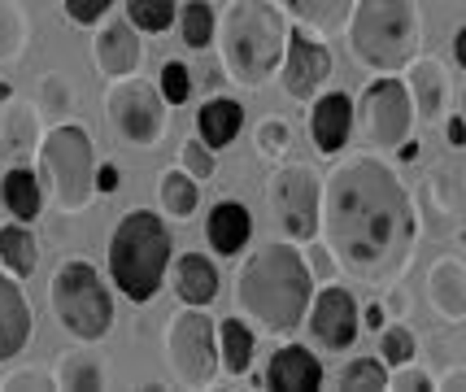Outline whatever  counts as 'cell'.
Segmentation results:
<instances>
[{"instance_id": "obj_6", "label": "cell", "mask_w": 466, "mask_h": 392, "mask_svg": "<svg viewBox=\"0 0 466 392\" xmlns=\"http://www.w3.org/2000/svg\"><path fill=\"white\" fill-rule=\"evenodd\" d=\"M48 301H53V314L57 323L75 340L92 345V340H105L109 327H114V297L101 284V275L87 266V262H66L57 266L53 284H48Z\"/></svg>"}, {"instance_id": "obj_9", "label": "cell", "mask_w": 466, "mask_h": 392, "mask_svg": "<svg viewBox=\"0 0 466 392\" xmlns=\"http://www.w3.org/2000/svg\"><path fill=\"white\" fill-rule=\"evenodd\" d=\"M270 209L288 240H314L323 223V179L309 166H279L270 179Z\"/></svg>"}, {"instance_id": "obj_40", "label": "cell", "mask_w": 466, "mask_h": 392, "mask_svg": "<svg viewBox=\"0 0 466 392\" xmlns=\"http://www.w3.org/2000/svg\"><path fill=\"white\" fill-rule=\"evenodd\" d=\"M305 266H309V275H319V279H336V257H331V248L327 245H314L309 240V257H305Z\"/></svg>"}, {"instance_id": "obj_36", "label": "cell", "mask_w": 466, "mask_h": 392, "mask_svg": "<svg viewBox=\"0 0 466 392\" xmlns=\"http://www.w3.org/2000/svg\"><path fill=\"white\" fill-rule=\"evenodd\" d=\"M388 388H397V392H431L436 388V379L427 371H419L414 362H406V367H392L388 371Z\"/></svg>"}, {"instance_id": "obj_42", "label": "cell", "mask_w": 466, "mask_h": 392, "mask_svg": "<svg viewBox=\"0 0 466 392\" xmlns=\"http://www.w3.org/2000/svg\"><path fill=\"white\" fill-rule=\"evenodd\" d=\"M118 179H122V175H118V166H114V162H105L101 170H96V192H105V196H109V192H118Z\"/></svg>"}, {"instance_id": "obj_23", "label": "cell", "mask_w": 466, "mask_h": 392, "mask_svg": "<svg viewBox=\"0 0 466 392\" xmlns=\"http://www.w3.org/2000/svg\"><path fill=\"white\" fill-rule=\"evenodd\" d=\"M0 201L5 209L18 218V223H35L40 218V179L26 170V166H14V170H5V179H0Z\"/></svg>"}, {"instance_id": "obj_47", "label": "cell", "mask_w": 466, "mask_h": 392, "mask_svg": "<svg viewBox=\"0 0 466 392\" xmlns=\"http://www.w3.org/2000/svg\"><path fill=\"white\" fill-rule=\"evenodd\" d=\"M0 101H9V83H0Z\"/></svg>"}, {"instance_id": "obj_19", "label": "cell", "mask_w": 466, "mask_h": 392, "mask_svg": "<svg viewBox=\"0 0 466 392\" xmlns=\"http://www.w3.org/2000/svg\"><path fill=\"white\" fill-rule=\"evenodd\" d=\"M427 301L445 323H466V262L441 257L427 275Z\"/></svg>"}, {"instance_id": "obj_31", "label": "cell", "mask_w": 466, "mask_h": 392, "mask_svg": "<svg viewBox=\"0 0 466 392\" xmlns=\"http://www.w3.org/2000/svg\"><path fill=\"white\" fill-rule=\"evenodd\" d=\"M127 22L136 31L157 35V31H166L175 22V0H127Z\"/></svg>"}, {"instance_id": "obj_25", "label": "cell", "mask_w": 466, "mask_h": 392, "mask_svg": "<svg viewBox=\"0 0 466 392\" xmlns=\"http://www.w3.org/2000/svg\"><path fill=\"white\" fill-rule=\"evenodd\" d=\"M0 262L5 270L14 275V279H26V275H35L40 266V253H35V236L26 231V223H9V227H0Z\"/></svg>"}, {"instance_id": "obj_24", "label": "cell", "mask_w": 466, "mask_h": 392, "mask_svg": "<svg viewBox=\"0 0 466 392\" xmlns=\"http://www.w3.org/2000/svg\"><path fill=\"white\" fill-rule=\"evenodd\" d=\"M253 353H258V336L244 318H223L218 327V357H223L227 375H244L253 367Z\"/></svg>"}, {"instance_id": "obj_7", "label": "cell", "mask_w": 466, "mask_h": 392, "mask_svg": "<svg viewBox=\"0 0 466 392\" xmlns=\"http://www.w3.org/2000/svg\"><path fill=\"white\" fill-rule=\"evenodd\" d=\"M44 175L57 192V201L66 214H79L87 209V201L96 196V162H92V140L87 131L75 123H61L44 136L40 148Z\"/></svg>"}, {"instance_id": "obj_30", "label": "cell", "mask_w": 466, "mask_h": 392, "mask_svg": "<svg viewBox=\"0 0 466 392\" xmlns=\"http://www.w3.org/2000/svg\"><path fill=\"white\" fill-rule=\"evenodd\" d=\"M340 388H349V392H380V388H388L384 357H353L345 371H340Z\"/></svg>"}, {"instance_id": "obj_35", "label": "cell", "mask_w": 466, "mask_h": 392, "mask_svg": "<svg viewBox=\"0 0 466 392\" xmlns=\"http://www.w3.org/2000/svg\"><path fill=\"white\" fill-rule=\"evenodd\" d=\"M179 162H183V170H187L192 179H214V148L205 145L201 136H197V140H183Z\"/></svg>"}, {"instance_id": "obj_1", "label": "cell", "mask_w": 466, "mask_h": 392, "mask_svg": "<svg viewBox=\"0 0 466 392\" xmlns=\"http://www.w3.org/2000/svg\"><path fill=\"white\" fill-rule=\"evenodd\" d=\"M319 231L340 266L380 284L410 262L419 214L401 179L380 157H349L327 175Z\"/></svg>"}, {"instance_id": "obj_15", "label": "cell", "mask_w": 466, "mask_h": 392, "mask_svg": "<svg viewBox=\"0 0 466 392\" xmlns=\"http://www.w3.org/2000/svg\"><path fill=\"white\" fill-rule=\"evenodd\" d=\"M410 70V101H414V118H423V123H441L449 109V75L445 65L436 62V57H414L406 65Z\"/></svg>"}, {"instance_id": "obj_2", "label": "cell", "mask_w": 466, "mask_h": 392, "mask_svg": "<svg viewBox=\"0 0 466 392\" xmlns=\"http://www.w3.org/2000/svg\"><path fill=\"white\" fill-rule=\"evenodd\" d=\"M314 275L292 245H266L244 262L236 279V310L270 336H292L309 314Z\"/></svg>"}, {"instance_id": "obj_10", "label": "cell", "mask_w": 466, "mask_h": 392, "mask_svg": "<svg viewBox=\"0 0 466 392\" xmlns=\"http://www.w3.org/2000/svg\"><path fill=\"white\" fill-rule=\"evenodd\" d=\"M109 118H114V126L122 131V140H127V145L153 148L166 136V96H162V87L136 79V75L118 79L114 83V92H109Z\"/></svg>"}, {"instance_id": "obj_8", "label": "cell", "mask_w": 466, "mask_h": 392, "mask_svg": "<svg viewBox=\"0 0 466 392\" xmlns=\"http://www.w3.org/2000/svg\"><path fill=\"white\" fill-rule=\"evenodd\" d=\"M166 349H170V371L183 388H209L218 379V327L214 318H205V306L175 314L170 336H166Z\"/></svg>"}, {"instance_id": "obj_22", "label": "cell", "mask_w": 466, "mask_h": 392, "mask_svg": "<svg viewBox=\"0 0 466 392\" xmlns=\"http://www.w3.org/2000/svg\"><path fill=\"white\" fill-rule=\"evenodd\" d=\"M240 126H244V109H240V101H231V96H209V101L197 109V131H201V140L214 148V153L231 145V140L240 136Z\"/></svg>"}, {"instance_id": "obj_44", "label": "cell", "mask_w": 466, "mask_h": 392, "mask_svg": "<svg viewBox=\"0 0 466 392\" xmlns=\"http://www.w3.org/2000/svg\"><path fill=\"white\" fill-rule=\"evenodd\" d=\"M436 388H445V392H466V367H453V371H445Z\"/></svg>"}, {"instance_id": "obj_18", "label": "cell", "mask_w": 466, "mask_h": 392, "mask_svg": "<svg viewBox=\"0 0 466 392\" xmlns=\"http://www.w3.org/2000/svg\"><path fill=\"white\" fill-rule=\"evenodd\" d=\"M31 340V306L22 297L18 279L0 270V362L18 357Z\"/></svg>"}, {"instance_id": "obj_37", "label": "cell", "mask_w": 466, "mask_h": 392, "mask_svg": "<svg viewBox=\"0 0 466 392\" xmlns=\"http://www.w3.org/2000/svg\"><path fill=\"white\" fill-rule=\"evenodd\" d=\"M284 148H288V123H279V118H266V123L258 126V153H262L266 162H275Z\"/></svg>"}, {"instance_id": "obj_32", "label": "cell", "mask_w": 466, "mask_h": 392, "mask_svg": "<svg viewBox=\"0 0 466 392\" xmlns=\"http://www.w3.org/2000/svg\"><path fill=\"white\" fill-rule=\"evenodd\" d=\"M414 353H419L414 331L401 327V323H392V327L384 323V336H380V357H384L388 371H392V367H406V362H414Z\"/></svg>"}, {"instance_id": "obj_48", "label": "cell", "mask_w": 466, "mask_h": 392, "mask_svg": "<svg viewBox=\"0 0 466 392\" xmlns=\"http://www.w3.org/2000/svg\"><path fill=\"white\" fill-rule=\"evenodd\" d=\"M462 118H466V92H462Z\"/></svg>"}, {"instance_id": "obj_14", "label": "cell", "mask_w": 466, "mask_h": 392, "mask_svg": "<svg viewBox=\"0 0 466 392\" xmlns=\"http://www.w3.org/2000/svg\"><path fill=\"white\" fill-rule=\"evenodd\" d=\"M309 136H314V148L331 157V153H340L349 145V136H353V101H349L345 92H327L314 101L309 109Z\"/></svg>"}, {"instance_id": "obj_20", "label": "cell", "mask_w": 466, "mask_h": 392, "mask_svg": "<svg viewBox=\"0 0 466 392\" xmlns=\"http://www.w3.org/2000/svg\"><path fill=\"white\" fill-rule=\"evenodd\" d=\"M205 236H209V248L218 257H240V248L248 245L253 236V214L240 201H218L205 218Z\"/></svg>"}, {"instance_id": "obj_43", "label": "cell", "mask_w": 466, "mask_h": 392, "mask_svg": "<svg viewBox=\"0 0 466 392\" xmlns=\"http://www.w3.org/2000/svg\"><path fill=\"white\" fill-rule=\"evenodd\" d=\"M445 140H449V148H462L466 145V118L462 114H453L445 123Z\"/></svg>"}, {"instance_id": "obj_41", "label": "cell", "mask_w": 466, "mask_h": 392, "mask_svg": "<svg viewBox=\"0 0 466 392\" xmlns=\"http://www.w3.org/2000/svg\"><path fill=\"white\" fill-rule=\"evenodd\" d=\"M0 388H53V379L44 371H18V375H9Z\"/></svg>"}, {"instance_id": "obj_17", "label": "cell", "mask_w": 466, "mask_h": 392, "mask_svg": "<svg viewBox=\"0 0 466 392\" xmlns=\"http://www.w3.org/2000/svg\"><path fill=\"white\" fill-rule=\"evenodd\" d=\"M92 57L101 65V75L109 79H127V75H136L144 62V44L136 40V26L131 22H109L96 44H92Z\"/></svg>"}, {"instance_id": "obj_16", "label": "cell", "mask_w": 466, "mask_h": 392, "mask_svg": "<svg viewBox=\"0 0 466 392\" xmlns=\"http://www.w3.org/2000/svg\"><path fill=\"white\" fill-rule=\"evenodd\" d=\"M266 388L279 392H314L323 388V362L305 345H284L266 367Z\"/></svg>"}, {"instance_id": "obj_27", "label": "cell", "mask_w": 466, "mask_h": 392, "mask_svg": "<svg viewBox=\"0 0 466 392\" xmlns=\"http://www.w3.org/2000/svg\"><path fill=\"white\" fill-rule=\"evenodd\" d=\"M284 5L314 31H336L353 14V0H284Z\"/></svg>"}, {"instance_id": "obj_46", "label": "cell", "mask_w": 466, "mask_h": 392, "mask_svg": "<svg viewBox=\"0 0 466 392\" xmlns=\"http://www.w3.org/2000/svg\"><path fill=\"white\" fill-rule=\"evenodd\" d=\"M453 57H458V65L466 70V26L458 31V35H453Z\"/></svg>"}, {"instance_id": "obj_34", "label": "cell", "mask_w": 466, "mask_h": 392, "mask_svg": "<svg viewBox=\"0 0 466 392\" xmlns=\"http://www.w3.org/2000/svg\"><path fill=\"white\" fill-rule=\"evenodd\" d=\"M157 87H162L166 105H183L187 96H192V70L183 62H166L162 65V79H157Z\"/></svg>"}, {"instance_id": "obj_3", "label": "cell", "mask_w": 466, "mask_h": 392, "mask_svg": "<svg viewBox=\"0 0 466 392\" xmlns=\"http://www.w3.org/2000/svg\"><path fill=\"white\" fill-rule=\"evenodd\" d=\"M288 18L270 0H236L218 22V53L227 75L244 87H262L279 65L288 48Z\"/></svg>"}, {"instance_id": "obj_39", "label": "cell", "mask_w": 466, "mask_h": 392, "mask_svg": "<svg viewBox=\"0 0 466 392\" xmlns=\"http://www.w3.org/2000/svg\"><path fill=\"white\" fill-rule=\"evenodd\" d=\"M70 101H75L70 83L61 79V75H48V79H44V101H40V109H48V114H57V109H66Z\"/></svg>"}, {"instance_id": "obj_21", "label": "cell", "mask_w": 466, "mask_h": 392, "mask_svg": "<svg viewBox=\"0 0 466 392\" xmlns=\"http://www.w3.org/2000/svg\"><path fill=\"white\" fill-rule=\"evenodd\" d=\"M175 292L183 306H209L218 297V266L205 253H183L175 262Z\"/></svg>"}, {"instance_id": "obj_4", "label": "cell", "mask_w": 466, "mask_h": 392, "mask_svg": "<svg viewBox=\"0 0 466 392\" xmlns=\"http://www.w3.org/2000/svg\"><path fill=\"white\" fill-rule=\"evenodd\" d=\"M349 44L358 62L370 70L397 75L419 57L423 44V18L414 0H353L349 14Z\"/></svg>"}, {"instance_id": "obj_29", "label": "cell", "mask_w": 466, "mask_h": 392, "mask_svg": "<svg viewBox=\"0 0 466 392\" xmlns=\"http://www.w3.org/2000/svg\"><path fill=\"white\" fill-rule=\"evenodd\" d=\"M214 9L205 5V0H187L183 5V14H179V35L183 44L192 48V53H201V48H209L214 44Z\"/></svg>"}, {"instance_id": "obj_5", "label": "cell", "mask_w": 466, "mask_h": 392, "mask_svg": "<svg viewBox=\"0 0 466 392\" xmlns=\"http://www.w3.org/2000/svg\"><path fill=\"white\" fill-rule=\"evenodd\" d=\"M170 227L162 223V214H148V209H131L118 223L114 240H109V275L127 301H153L157 288L166 279L170 266Z\"/></svg>"}, {"instance_id": "obj_11", "label": "cell", "mask_w": 466, "mask_h": 392, "mask_svg": "<svg viewBox=\"0 0 466 392\" xmlns=\"http://www.w3.org/2000/svg\"><path fill=\"white\" fill-rule=\"evenodd\" d=\"M358 109H362L366 140L380 148H397L414 131V101H410V87L401 79H375L362 92Z\"/></svg>"}, {"instance_id": "obj_38", "label": "cell", "mask_w": 466, "mask_h": 392, "mask_svg": "<svg viewBox=\"0 0 466 392\" xmlns=\"http://www.w3.org/2000/svg\"><path fill=\"white\" fill-rule=\"evenodd\" d=\"M61 9H66V18L79 22V26H96L114 9V0H61Z\"/></svg>"}, {"instance_id": "obj_13", "label": "cell", "mask_w": 466, "mask_h": 392, "mask_svg": "<svg viewBox=\"0 0 466 392\" xmlns=\"http://www.w3.org/2000/svg\"><path fill=\"white\" fill-rule=\"evenodd\" d=\"M309 331H314V340L323 349H349L358 340V331H362V310H358L353 292L327 284L314 297V306H309Z\"/></svg>"}, {"instance_id": "obj_26", "label": "cell", "mask_w": 466, "mask_h": 392, "mask_svg": "<svg viewBox=\"0 0 466 392\" xmlns=\"http://www.w3.org/2000/svg\"><path fill=\"white\" fill-rule=\"evenodd\" d=\"M157 196H162V209L170 218H192L197 206H201V187H197V179L183 166L179 170H166L162 184H157Z\"/></svg>"}, {"instance_id": "obj_28", "label": "cell", "mask_w": 466, "mask_h": 392, "mask_svg": "<svg viewBox=\"0 0 466 392\" xmlns=\"http://www.w3.org/2000/svg\"><path fill=\"white\" fill-rule=\"evenodd\" d=\"M31 35V22L22 14L18 0H0V62H18Z\"/></svg>"}, {"instance_id": "obj_33", "label": "cell", "mask_w": 466, "mask_h": 392, "mask_svg": "<svg viewBox=\"0 0 466 392\" xmlns=\"http://www.w3.org/2000/svg\"><path fill=\"white\" fill-rule=\"evenodd\" d=\"M57 384L61 388H105V367L87 353H75V357H66Z\"/></svg>"}, {"instance_id": "obj_45", "label": "cell", "mask_w": 466, "mask_h": 392, "mask_svg": "<svg viewBox=\"0 0 466 392\" xmlns=\"http://www.w3.org/2000/svg\"><path fill=\"white\" fill-rule=\"evenodd\" d=\"M362 323H366V327H370V331H380V327H384V323H388V314H384V306H370V310H366V314H362Z\"/></svg>"}, {"instance_id": "obj_12", "label": "cell", "mask_w": 466, "mask_h": 392, "mask_svg": "<svg viewBox=\"0 0 466 392\" xmlns=\"http://www.w3.org/2000/svg\"><path fill=\"white\" fill-rule=\"evenodd\" d=\"M331 79V53L309 35V26L288 31V48H284V92L297 101L319 96V87Z\"/></svg>"}]
</instances>
